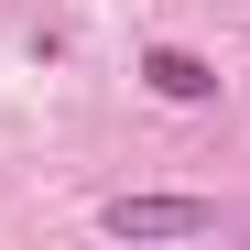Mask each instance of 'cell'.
I'll return each instance as SVG.
<instances>
[{"instance_id": "obj_1", "label": "cell", "mask_w": 250, "mask_h": 250, "mask_svg": "<svg viewBox=\"0 0 250 250\" xmlns=\"http://www.w3.org/2000/svg\"><path fill=\"white\" fill-rule=\"evenodd\" d=\"M98 229H109V239H207L218 207H207V196H109Z\"/></svg>"}, {"instance_id": "obj_2", "label": "cell", "mask_w": 250, "mask_h": 250, "mask_svg": "<svg viewBox=\"0 0 250 250\" xmlns=\"http://www.w3.org/2000/svg\"><path fill=\"white\" fill-rule=\"evenodd\" d=\"M142 76H152V98H174V109L218 98V65H207V55H185V44H152V55H142Z\"/></svg>"}]
</instances>
